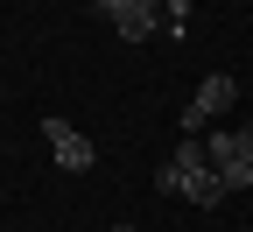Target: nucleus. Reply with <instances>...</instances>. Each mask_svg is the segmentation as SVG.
<instances>
[{
	"instance_id": "1",
	"label": "nucleus",
	"mask_w": 253,
	"mask_h": 232,
	"mask_svg": "<svg viewBox=\"0 0 253 232\" xmlns=\"http://www.w3.org/2000/svg\"><path fill=\"white\" fill-rule=\"evenodd\" d=\"M155 190H162V197H190V204H204V211H218V204L232 197V190H225V176L211 169V155H204V141H197V134H183L176 162L155 176Z\"/></svg>"
},
{
	"instance_id": "2",
	"label": "nucleus",
	"mask_w": 253,
	"mask_h": 232,
	"mask_svg": "<svg viewBox=\"0 0 253 232\" xmlns=\"http://www.w3.org/2000/svg\"><path fill=\"white\" fill-rule=\"evenodd\" d=\"M232 98H239V85H232L225 71H211V78L197 85V98H190V106H183V134H204V127H211L218 113H225Z\"/></svg>"
},
{
	"instance_id": "3",
	"label": "nucleus",
	"mask_w": 253,
	"mask_h": 232,
	"mask_svg": "<svg viewBox=\"0 0 253 232\" xmlns=\"http://www.w3.org/2000/svg\"><path fill=\"white\" fill-rule=\"evenodd\" d=\"M42 141H49V155L63 162V169H91V162H99V148H91L71 120H42Z\"/></svg>"
},
{
	"instance_id": "4",
	"label": "nucleus",
	"mask_w": 253,
	"mask_h": 232,
	"mask_svg": "<svg viewBox=\"0 0 253 232\" xmlns=\"http://www.w3.org/2000/svg\"><path fill=\"white\" fill-rule=\"evenodd\" d=\"M218 176H225V190H253V155H232Z\"/></svg>"
},
{
	"instance_id": "5",
	"label": "nucleus",
	"mask_w": 253,
	"mask_h": 232,
	"mask_svg": "<svg viewBox=\"0 0 253 232\" xmlns=\"http://www.w3.org/2000/svg\"><path fill=\"white\" fill-rule=\"evenodd\" d=\"M91 7H99V14H106V21H120V14H126V7H141V0H91Z\"/></svg>"
},
{
	"instance_id": "6",
	"label": "nucleus",
	"mask_w": 253,
	"mask_h": 232,
	"mask_svg": "<svg viewBox=\"0 0 253 232\" xmlns=\"http://www.w3.org/2000/svg\"><path fill=\"white\" fill-rule=\"evenodd\" d=\"M232 155H253V127H239V134H232Z\"/></svg>"
},
{
	"instance_id": "7",
	"label": "nucleus",
	"mask_w": 253,
	"mask_h": 232,
	"mask_svg": "<svg viewBox=\"0 0 253 232\" xmlns=\"http://www.w3.org/2000/svg\"><path fill=\"white\" fill-rule=\"evenodd\" d=\"M141 7H148V14H155V7H176V0H141Z\"/></svg>"
},
{
	"instance_id": "8",
	"label": "nucleus",
	"mask_w": 253,
	"mask_h": 232,
	"mask_svg": "<svg viewBox=\"0 0 253 232\" xmlns=\"http://www.w3.org/2000/svg\"><path fill=\"white\" fill-rule=\"evenodd\" d=\"M113 232H134V225H113Z\"/></svg>"
}]
</instances>
